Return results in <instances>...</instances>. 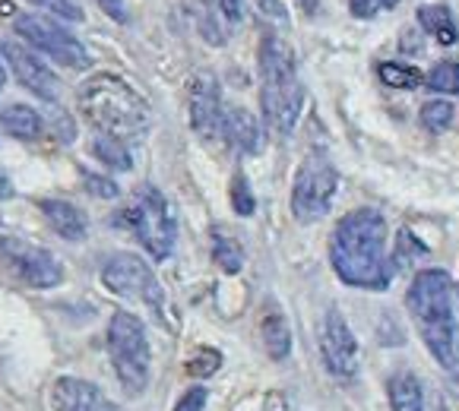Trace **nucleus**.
Masks as SVG:
<instances>
[{
  "label": "nucleus",
  "instance_id": "1",
  "mask_svg": "<svg viewBox=\"0 0 459 411\" xmlns=\"http://www.w3.org/2000/svg\"><path fill=\"white\" fill-rule=\"evenodd\" d=\"M330 263L351 288H390L393 270L386 260V218L377 210H351L339 218L330 235Z\"/></svg>",
  "mask_w": 459,
  "mask_h": 411
},
{
  "label": "nucleus",
  "instance_id": "2",
  "mask_svg": "<svg viewBox=\"0 0 459 411\" xmlns=\"http://www.w3.org/2000/svg\"><path fill=\"white\" fill-rule=\"evenodd\" d=\"M405 307L412 313L419 336L440 367L459 364V323L453 313V282L444 270H421L405 291Z\"/></svg>",
  "mask_w": 459,
  "mask_h": 411
},
{
  "label": "nucleus",
  "instance_id": "3",
  "mask_svg": "<svg viewBox=\"0 0 459 411\" xmlns=\"http://www.w3.org/2000/svg\"><path fill=\"white\" fill-rule=\"evenodd\" d=\"M257 67H260V108H264V121L279 136H289L304 108V86L298 80L291 47L279 35H264L257 51Z\"/></svg>",
  "mask_w": 459,
  "mask_h": 411
},
{
  "label": "nucleus",
  "instance_id": "4",
  "mask_svg": "<svg viewBox=\"0 0 459 411\" xmlns=\"http://www.w3.org/2000/svg\"><path fill=\"white\" fill-rule=\"evenodd\" d=\"M80 111L99 133L134 140L149 130V105L134 86L115 73H99L82 82Z\"/></svg>",
  "mask_w": 459,
  "mask_h": 411
},
{
  "label": "nucleus",
  "instance_id": "5",
  "mask_svg": "<svg viewBox=\"0 0 459 411\" xmlns=\"http://www.w3.org/2000/svg\"><path fill=\"white\" fill-rule=\"evenodd\" d=\"M108 355L115 373L127 396H143L152 373V351H149L146 326L127 311H115L108 320Z\"/></svg>",
  "mask_w": 459,
  "mask_h": 411
},
{
  "label": "nucleus",
  "instance_id": "6",
  "mask_svg": "<svg viewBox=\"0 0 459 411\" xmlns=\"http://www.w3.org/2000/svg\"><path fill=\"white\" fill-rule=\"evenodd\" d=\"M121 218L152 260H169L178 241V218L162 190L143 184L127 202V210L121 212Z\"/></svg>",
  "mask_w": 459,
  "mask_h": 411
},
{
  "label": "nucleus",
  "instance_id": "7",
  "mask_svg": "<svg viewBox=\"0 0 459 411\" xmlns=\"http://www.w3.org/2000/svg\"><path fill=\"white\" fill-rule=\"evenodd\" d=\"M339 190V171L326 156H307L291 184V212L301 225L320 222Z\"/></svg>",
  "mask_w": 459,
  "mask_h": 411
},
{
  "label": "nucleus",
  "instance_id": "8",
  "mask_svg": "<svg viewBox=\"0 0 459 411\" xmlns=\"http://www.w3.org/2000/svg\"><path fill=\"white\" fill-rule=\"evenodd\" d=\"M13 29H16V35H22V39L35 47V51L48 55L51 61L61 64V67H86L89 64V51L82 47V41L76 39V35H70L67 29L57 20H51V16L22 13V16H16Z\"/></svg>",
  "mask_w": 459,
  "mask_h": 411
},
{
  "label": "nucleus",
  "instance_id": "9",
  "mask_svg": "<svg viewBox=\"0 0 459 411\" xmlns=\"http://www.w3.org/2000/svg\"><path fill=\"white\" fill-rule=\"evenodd\" d=\"M0 263L29 288H55L64 278V266L57 263L51 250L13 235H0Z\"/></svg>",
  "mask_w": 459,
  "mask_h": 411
},
{
  "label": "nucleus",
  "instance_id": "10",
  "mask_svg": "<svg viewBox=\"0 0 459 411\" xmlns=\"http://www.w3.org/2000/svg\"><path fill=\"white\" fill-rule=\"evenodd\" d=\"M101 282L105 288L115 291L121 297H136L152 311H162V285H159L156 272L149 270L146 260L136 253H115L101 266Z\"/></svg>",
  "mask_w": 459,
  "mask_h": 411
},
{
  "label": "nucleus",
  "instance_id": "11",
  "mask_svg": "<svg viewBox=\"0 0 459 411\" xmlns=\"http://www.w3.org/2000/svg\"><path fill=\"white\" fill-rule=\"evenodd\" d=\"M320 357H324L330 377H359V342H355V332L349 330V323L336 307H330L324 313V323H320Z\"/></svg>",
  "mask_w": 459,
  "mask_h": 411
},
{
  "label": "nucleus",
  "instance_id": "12",
  "mask_svg": "<svg viewBox=\"0 0 459 411\" xmlns=\"http://www.w3.org/2000/svg\"><path fill=\"white\" fill-rule=\"evenodd\" d=\"M187 108H190V127L196 130L200 140H216L222 136V89L219 80L206 70L190 80V92H187Z\"/></svg>",
  "mask_w": 459,
  "mask_h": 411
},
{
  "label": "nucleus",
  "instance_id": "13",
  "mask_svg": "<svg viewBox=\"0 0 459 411\" xmlns=\"http://www.w3.org/2000/svg\"><path fill=\"white\" fill-rule=\"evenodd\" d=\"M0 57L13 70V76L20 80L22 89H29L32 95L45 101L57 98V76L39 61V57L29 51V47L16 45V41H0Z\"/></svg>",
  "mask_w": 459,
  "mask_h": 411
},
{
  "label": "nucleus",
  "instance_id": "14",
  "mask_svg": "<svg viewBox=\"0 0 459 411\" xmlns=\"http://www.w3.org/2000/svg\"><path fill=\"white\" fill-rule=\"evenodd\" d=\"M51 405H55V411H117V405L108 402L99 386L80 377L55 380V386H51Z\"/></svg>",
  "mask_w": 459,
  "mask_h": 411
},
{
  "label": "nucleus",
  "instance_id": "15",
  "mask_svg": "<svg viewBox=\"0 0 459 411\" xmlns=\"http://www.w3.org/2000/svg\"><path fill=\"white\" fill-rule=\"evenodd\" d=\"M222 136L229 140L231 149L244 152V156H257L264 149V130L260 121L250 115L247 108H229L222 117Z\"/></svg>",
  "mask_w": 459,
  "mask_h": 411
},
{
  "label": "nucleus",
  "instance_id": "16",
  "mask_svg": "<svg viewBox=\"0 0 459 411\" xmlns=\"http://www.w3.org/2000/svg\"><path fill=\"white\" fill-rule=\"evenodd\" d=\"M39 210L45 212V218L51 222V228H55L61 237H67V241H82V237H86L89 222L70 200H55V196H51V200L39 202Z\"/></svg>",
  "mask_w": 459,
  "mask_h": 411
},
{
  "label": "nucleus",
  "instance_id": "17",
  "mask_svg": "<svg viewBox=\"0 0 459 411\" xmlns=\"http://www.w3.org/2000/svg\"><path fill=\"white\" fill-rule=\"evenodd\" d=\"M386 396L393 411H425V390L415 373H393L386 383Z\"/></svg>",
  "mask_w": 459,
  "mask_h": 411
},
{
  "label": "nucleus",
  "instance_id": "18",
  "mask_svg": "<svg viewBox=\"0 0 459 411\" xmlns=\"http://www.w3.org/2000/svg\"><path fill=\"white\" fill-rule=\"evenodd\" d=\"M0 127L7 130L10 136H16V140H39L41 130H45V121L29 105H10V108L0 111Z\"/></svg>",
  "mask_w": 459,
  "mask_h": 411
},
{
  "label": "nucleus",
  "instance_id": "19",
  "mask_svg": "<svg viewBox=\"0 0 459 411\" xmlns=\"http://www.w3.org/2000/svg\"><path fill=\"white\" fill-rule=\"evenodd\" d=\"M260 336H264L266 345V355L273 361H285L291 355V330H289V320L282 313H266L264 323H260Z\"/></svg>",
  "mask_w": 459,
  "mask_h": 411
},
{
  "label": "nucleus",
  "instance_id": "20",
  "mask_svg": "<svg viewBox=\"0 0 459 411\" xmlns=\"http://www.w3.org/2000/svg\"><path fill=\"white\" fill-rule=\"evenodd\" d=\"M419 22L428 35L440 41V45H456L459 32H456V22H453V13L440 4H425L419 7Z\"/></svg>",
  "mask_w": 459,
  "mask_h": 411
},
{
  "label": "nucleus",
  "instance_id": "21",
  "mask_svg": "<svg viewBox=\"0 0 459 411\" xmlns=\"http://www.w3.org/2000/svg\"><path fill=\"white\" fill-rule=\"evenodd\" d=\"M92 156L111 171H130V168H134V156H130L127 142L117 140V136H108V133L95 136V140H92Z\"/></svg>",
  "mask_w": 459,
  "mask_h": 411
},
{
  "label": "nucleus",
  "instance_id": "22",
  "mask_svg": "<svg viewBox=\"0 0 459 411\" xmlns=\"http://www.w3.org/2000/svg\"><path fill=\"white\" fill-rule=\"evenodd\" d=\"M212 260L219 263V270L229 272V276H235V272H241L244 266V250L241 244H238V237H231L225 228H212Z\"/></svg>",
  "mask_w": 459,
  "mask_h": 411
},
{
  "label": "nucleus",
  "instance_id": "23",
  "mask_svg": "<svg viewBox=\"0 0 459 411\" xmlns=\"http://www.w3.org/2000/svg\"><path fill=\"white\" fill-rule=\"evenodd\" d=\"M380 82L390 89H419L425 82L419 67H409V64H399V61H386L380 64Z\"/></svg>",
  "mask_w": 459,
  "mask_h": 411
},
{
  "label": "nucleus",
  "instance_id": "24",
  "mask_svg": "<svg viewBox=\"0 0 459 411\" xmlns=\"http://www.w3.org/2000/svg\"><path fill=\"white\" fill-rule=\"evenodd\" d=\"M453 117H456V108H453L446 98H431L421 105V124H425V130H431V133L450 130Z\"/></svg>",
  "mask_w": 459,
  "mask_h": 411
},
{
  "label": "nucleus",
  "instance_id": "25",
  "mask_svg": "<svg viewBox=\"0 0 459 411\" xmlns=\"http://www.w3.org/2000/svg\"><path fill=\"white\" fill-rule=\"evenodd\" d=\"M425 82L434 92L456 95L459 92V64L456 61H440L437 67H431V73L425 76Z\"/></svg>",
  "mask_w": 459,
  "mask_h": 411
},
{
  "label": "nucleus",
  "instance_id": "26",
  "mask_svg": "<svg viewBox=\"0 0 459 411\" xmlns=\"http://www.w3.org/2000/svg\"><path fill=\"white\" fill-rule=\"evenodd\" d=\"M419 256H428V247L412 235L409 228L399 231V241H396V253H393V263L396 266H409L415 263Z\"/></svg>",
  "mask_w": 459,
  "mask_h": 411
},
{
  "label": "nucleus",
  "instance_id": "27",
  "mask_svg": "<svg viewBox=\"0 0 459 411\" xmlns=\"http://www.w3.org/2000/svg\"><path fill=\"white\" fill-rule=\"evenodd\" d=\"M184 367H187L190 377H212L222 367V355L216 348H196V355Z\"/></svg>",
  "mask_w": 459,
  "mask_h": 411
},
{
  "label": "nucleus",
  "instance_id": "28",
  "mask_svg": "<svg viewBox=\"0 0 459 411\" xmlns=\"http://www.w3.org/2000/svg\"><path fill=\"white\" fill-rule=\"evenodd\" d=\"M231 206H235L238 216H254V210H257L254 190H250V184L244 175H235V181H231Z\"/></svg>",
  "mask_w": 459,
  "mask_h": 411
},
{
  "label": "nucleus",
  "instance_id": "29",
  "mask_svg": "<svg viewBox=\"0 0 459 411\" xmlns=\"http://www.w3.org/2000/svg\"><path fill=\"white\" fill-rule=\"evenodd\" d=\"M82 184H86L89 193L99 196V200H117V196H121V190H117V184L111 181V177L92 175V171H86V175H82Z\"/></svg>",
  "mask_w": 459,
  "mask_h": 411
},
{
  "label": "nucleus",
  "instance_id": "30",
  "mask_svg": "<svg viewBox=\"0 0 459 411\" xmlns=\"http://www.w3.org/2000/svg\"><path fill=\"white\" fill-rule=\"evenodd\" d=\"M399 0H349L351 13L359 16V20H371V16L384 13V10H393Z\"/></svg>",
  "mask_w": 459,
  "mask_h": 411
},
{
  "label": "nucleus",
  "instance_id": "31",
  "mask_svg": "<svg viewBox=\"0 0 459 411\" xmlns=\"http://www.w3.org/2000/svg\"><path fill=\"white\" fill-rule=\"evenodd\" d=\"M35 7H45V10H51V13H57L61 20H70V22H76V20H82V13L80 10L70 4V0H32Z\"/></svg>",
  "mask_w": 459,
  "mask_h": 411
},
{
  "label": "nucleus",
  "instance_id": "32",
  "mask_svg": "<svg viewBox=\"0 0 459 411\" xmlns=\"http://www.w3.org/2000/svg\"><path fill=\"white\" fill-rule=\"evenodd\" d=\"M206 398H210V392L203 390V386H194V390L184 392L181 402L175 405V411H203L206 408Z\"/></svg>",
  "mask_w": 459,
  "mask_h": 411
},
{
  "label": "nucleus",
  "instance_id": "33",
  "mask_svg": "<svg viewBox=\"0 0 459 411\" xmlns=\"http://www.w3.org/2000/svg\"><path fill=\"white\" fill-rule=\"evenodd\" d=\"M101 7H105V13H111L117 22H127V13H124V0H99Z\"/></svg>",
  "mask_w": 459,
  "mask_h": 411
},
{
  "label": "nucleus",
  "instance_id": "34",
  "mask_svg": "<svg viewBox=\"0 0 459 411\" xmlns=\"http://www.w3.org/2000/svg\"><path fill=\"white\" fill-rule=\"evenodd\" d=\"M264 411H289V402H285L282 392H270L264 398Z\"/></svg>",
  "mask_w": 459,
  "mask_h": 411
},
{
  "label": "nucleus",
  "instance_id": "35",
  "mask_svg": "<svg viewBox=\"0 0 459 411\" xmlns=\"http://www.w3.org/2000/svg\"><path fill=\"white\" fill-rule=\"evenodd\" d=\"M219 10L225 20H241V0H219Z\"/></svg>",
  "mask_w": 459,
  "mask_h": 411
},
{
  "label": "nucleus",
  "instance_id": "36",
  "mask_svg": "<svg viewBox=\"0 0 459 411\" xmlns=\"http://www.w3.org/2000/svg\"><path fill=\"white\" fill-rule=\"evenodd\" d=\"M405 39H403V51H421V41H419V32H412V29H405Z\"/></svg>",
  "mask_w": 459,
  "mask_h": 411
},
{
  "label": "nucleus",
  "instance_id": "37",
  "mask_svg": "<svg viewBox=\"0 0 459 411\" xmlns=\"http://www.w3.org/2000/svg\"><path fill=\"white\" fill-rule=\"evenodd\" d=\"M446 390H450V392H453V396H456V398H459V364H456V367H453V371H450V373H446Z\"/></svg>",
  "mask_w": 459,
  "mask_h": 411
},
{
  "label": "nucleus",
  "instance_id": "38",
  "mask_svg": "<svg viewBox=\"0 0 459 411\" xmlns=\"http://www.w3.org/2000/svg\"><path fill=\"white\" fill-rule=\"evenodd\" d=\"M13 196V187H10L7 177H0V200H10Z\"/></svg>",
  "mask_w": 459,
  "mask_h": 411
},
{
  "label": "nucleus",
  "instance_id": "39",
  "mask_svg": "<svg viewBox=\"0 0 459 411\" xmlns=\"http://www.w3.org/2000/svg\"><path fill=\"white\" fill-rule=\"evenodd\" d=\"M4 82H7V70H4V64H0V89H4Z\"/></svg>",
  "mask_w": 459,
  "mask_h": 411
}]
</instances>
